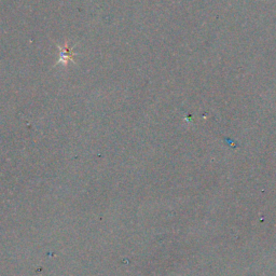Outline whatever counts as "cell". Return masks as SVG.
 <instances>
[{
    "instance_id": "1",
    "label": "cell",
    "mask_w": 276,
    "mask_h": 276,
    "mask_svg": "<svg viewBox=\"0 0 276 276\" xmlns=\"http://www.w3.org/2000/svg\"><path fill=\"white\" fill-rule=\"evenodd\" d=\"M57 48L59 50V56L58 60L56 62L55 66L62 64L63 66H67V64L73 63L76 64L75 59H73V56H75V53H73V48L69 46L68 41H65L63 45H57Z\"/></svg>"
}]
</instances>
